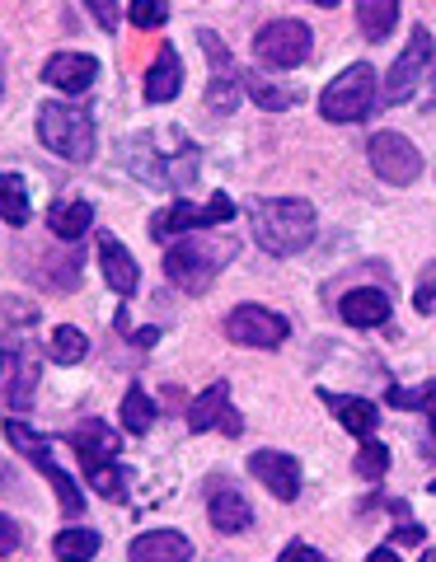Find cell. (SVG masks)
I'll use <instances>...</instances> for the list:
<instances>
[{
    "label": "cell",
    "instance_id": "cell-32",
    "mask_svg": "<svg viewBox=\"0 0 436 562\" xmlns=\"http://www.w3.org/2000/svg\"><path fill=\"white\" fill-rule=\"evenodd\" d=\"M413 310H417V314H432V310H436V258L427 262V272L417 277V291H413Z\"/></svg>",
    "mask_w": 436,
    "mask_h": 562
},
{
    "label": "cell",
    "instance_id": "cell-15",
    "mask_svg": "<svg viewBox=\"0 0 436 562\" xmlns=\"http://www.w3.org/2000/svg\"><path fill=\"white\" fill-rule=\"evenodd\" d=\"M43 80L52 85V90L62 94H85L90 85L99 80V61L90 57V52H57V57L43 61Z\"/></svg>",
    "mask_w": 436,
    "mask_h": 562
},
{
    "label": "cell",
    "instance_id": "cell-36",
    "mask_svg": "<svg viewBox=\"0 0 436 562\" xmlns=\"http://www.w3.org/2000/svg\"><path fill=\"white\" fill-rule=\"evenodd\" d=\"M394 543H413V549H417V543H427V530H423L417 520H404V525L394 530Z\"/></svg>",
    "mask_w": 436,
    "mask_h": 562
},
{
    "label": "cell",
    "instance_id": "cell-34",
    "mask_svg": "<svg viewBox=\"0 0 436 562\" xmlns=\"http://www.w3.org/2000/svg\"><path fill=\"white\" fill-rule=\"evenodd\" d=\"M277 562H328L320 549H310V543H301V539H295V543H287V549H282V558H277Z\"/></svg>",
    "mask_w": 436,
    "mask_h": 562
},
{
    "label": "cell",
    "instance_id": "cell-19",
    "mask_svg": "<svg viewBox=\"0 0 436 562\" xmlns=\"http://www.w3.org/2000/svg\"><path fill=\"white\" fill-rule=\"evenodd\" d=\"M320 398L334 408V417H338V427H347L353 436H361V441H371V431H376V422H380V408L371 398H357V394H328V390H320Z\"/></svg>",
    "mask_w": 436,
    "mask_h": 562
},
{
    "label": "cell",
    "instance_id": "cell-30",
    "mask_svg": "<svg viewBox=\"0 0 436 562\" xmlns=\"http://www.w3.org/2000/svg\"><path fill=\"white\" fill-rule=\"evenodd\" d=\"M127 14H132L136 29H160L169 20V5H165V0H132Z\"/></svg>",
    "mask_w": 436,
    "mask_h": 562
},
{
    "label": "cell",
    "instance_id": "cell-12",
    "mask_svg": "<svg viewBox=\"0 0 436 562\" xmlns=\"http://www.w3.org/2000/svg\"><path fill=\"white\" fill-rule=\"evenodd\" d=\"M427 57H432V33L417 24L413 29V43L399 52V61L385 70V85H380V99L385 103H404V99H413V90H417V80H423V66H427Z\"/></svg>",
    "mask_w": 436,
    "mask_h": 562
},
{
    "label": "cell",
    "instance_id": "cell-26",
    "mask_svg": "<svg viewBox=\"0 0 436 562\" xmlns=\"http://www.w3.org/2000/svg\"><path fill=\"white\" fill-rule=\"evenodd\" d=\"M99 535L85 530V525H71V530H62L57 539H52V553H57V562H94L99 553Z\"/></svg>",
    "mask_w": 436,
    "mask_h": 562
},
{
    "label": "cell",
    "instance_id": "cell-16",
    "mask_svg": "<svg viewBox=\"0 0 436 562\" xmlns=\"http://www.w3.org/2000/svg\"><path fill=\"white\" fill-rule=\"evenodd\" d=\"M127 562H193V543L179 530H150L132 539Z\"/></svg>",
    "mask_w": 436,
    "mask_h": 562
},
{
    "label": "cell",
    "instance_id": "cell-3",
    "mask_svg": "<svg viewBox=\"0 0 436 562\" xmlns=\"http://www.w3.org/2000/svg\"><path fill=\"white\" fill-rule=\"evenodd\" d=\"M38 140L71 165L94 160V117L76 103H38Z\"/></svg>",
    "mask_w": 436,
    "mask_h": 562
},
{
    "label": "cell",
    "instance_id": "cell-24",
    "mask_svg": "<svg viewBox=\"0 0 436 562\" xmlns=\"http://www.w3.org/2000/svg\"><path fill=\"white\" fill-rule=\"evenodd\" d=\"M0 221L5 225H29L33 221L29 183L20 179V173H0Z\"/></svg>",
    "mask_w": 436,
    "mask_h": 562
},
{
    "label": "cell",
    "instance_id": "cell-1",
    "mask_svg": "<svg viewBox=\"0 0 436 562\" xmlns=\"http://www.w3.org/2000/svg\"><path fill=\"white\" fill-rule=\"evenodd\" d=\"M254 216V239L258 249L272 254V258H295L301 249L315 244V206L305 198H268V202H254L249 206Z\"/></svg>",
    "mask_w": 436,
    "mask_h": 562
},
{
    "label": "cell",
    "instance_id": "cell-9",
    "mask_svg": "<svg viewBox=\"0 0 436 562\" xmlns=\"http://www.w3.org/2000/svg\"><path fill=\"white\" fill-rule=\"evenodd\" d=\"M225 338L235 347H282L291 338V324L282 319L277 310H264V305H235L225 314Z\"/></svg>",
    "mask_w": 436,
    "mask_h": 562
},
{
    "label": "cell",
    "instance_id": "cell-14",
    "mask_svg": "<svg viewBox=\"0 0 436 562\" xmlns=\"http://www.w3.org/2000/svg\"><path fill=\"white\" fill-rule=\"evenodd\" d=\"M212 427L231 431V436L244 431V422L231 408V384H225V380H216L212 390H202L193 403H188V431H212Z\"/></svg>",
    "mask_w": 436,
    "mask_h": 562
},
{
    "label": "cell",
    "instance_id": "cell-21",
    "mask_svg": "<svg viewBox=\"0 0 436 562\" xmlns=\"http://www.w3.org/2000/svg\"><path fill=\"white\" fill-rule=\"evenodd\" d=\"M179 90H183V66H179V52L165 43L160 57L150 66V76H146V103H174Z\"/></svg>",
    "mask_w": 436,
    "mask_h": 562
},
{
    "label": "cell",
    "instance_id": "cell-18",
    "mask_svg": "<svg viewBox=\"0 0 436 562\" xmlns=\"http://www.w3.org/2000/svg\"><path fill=\"white\" fill-rule=\"evenodd\" d=\"M338 314H343V324H353V328H380L390 319V295L376 286H357L338 301Z\"/></svg>",
    "mask_w": 436,
    "mask_h": 562
},
{
    "label": "cell",
    "instance_id": "cell-20",
    "mask_svg": "<svg viewBox=\"0 0 436 562\" xmlns=\"http://www.w3.org/2000/svg\"><path fill=\"white\" fill-rule=\"evenodd\" d=\"M206 512H212V525H216L221 535H244V530L254 525V506L244 502V492H239V487H231V483L212 492Z\"/></svg>",
    "mask_w": 436,
    "mask_h": 562
},
{
    "label": "cell",
    "instance_id": "cell-27",
    "mask_svg": "<svg viewBox=\"0 0 436 562\" xmlns=\"http://www.w3.org/2000/svg\"><path fill=\"white\" fill-rule=\"evenodd\" d=\"M122 427H127L132 436H146L155 427V403H150V394L142 390V384H132V390L122 394Z\"/></svg>",
    "mask_w": 436,
    "mask_h": 562
},
{
    "label": "cell",
    "instance_id": "cell-7",
    "mask_svg": "<svg viewBox=\"0 0 436 562\" xmlns=\"http://www.w3.org/2000/svg\"><path fill=\"white\" fill-rule=\"evenodd\" d=\"M221 258H225V254H221V249H212V244H202V239L169 244V254H165V277H169L179 291L202 295V291L216 281Z\"/></svg>",
    "mask_w": 436,
    "mask_h": 562
},
{
    "label": "cell",
    "instance_id": "cell-6",
    "mask_svg": "<svg viewBox=\"0 0 436 562\" xmlns=\"http://www.w3.org/2000/svg\"><path fill=\"white\" fill-rule=\"evenodd\" d=\"M310 47H315V33H310V24H301V20H272V24L258 29L254 57H258V66H268V70H291V66H301L310 57Z\"/></svg>",
    "mask_w": 436,
    "mask_h": 562
},
{
    "label": "cell",
    "instance_id": "cell-4",
    "mask_svg": "<svg viewBox=\"0 0 436 562\" xmlns=\"http://www.w3.org/2000/svg\"><path fill=\"white\" fill-rule=\"evenodd\" d=\"M5 436H10V446H14V450H24V460H29V464H38L43 479L57 487L62 516H66V520H80V516H85V492H80V483H76V473H66V469L57 464V454H52V441H47V436L29 431L24 422H5Z\"/></svg>",
    "mask_w": 436,
    "mask_h": 562
},
{
    "label": "cell",
    "instance_id": "cell-39",
    "mask_svg": "<svg viewBox=\"0 0 436 562\" xmlns=\"http://www.w3.org/2000/svg\"><path fill=\"white\" fill-rule=\"evenodd\" d=\"M10 371V357H5V351H0V375H5Z\"/></svg>",
    "mask_w": 436,
    "mask_h": 562
},
{
    "label": "cell",
    "instance_id": "cell-2",
    "mask_svg": "<svg viewBox=\"0 0 436 562\" xmlns=\"http://www.w3.org/2000/svg\"><path fill=\"white\" fill-rule=\"evenodd\" d=\"M71 441V450H76V460L85 464V479H90V487H99L109 502H122L127 497V473L118 469V436H113V427L109 422H99V417H90V422H80V427L66 436Z\"/></svg>",
    "mask_w": 436,
    "mask_h": 562
},
{
    "label": "cell",
    "instance_id": "cell-35",
    "mask_svg": "<svg viewBox=\"0 0 436 562\" xmlns=\"http://www.w3.org/2000/svg\"><path fill=\"white\" fill-rule=\"evenodd\" d=\"M20 549V525H14L10 516H0V558Z\"/></svg>",
    "mask_w": 436,
    "mask_h": 562
},
{
    "label": "cell",
    "instance_id": "cell-13",
    "mask_svg": "<svg viewBox=\"0 0 436 562\" xmlns=\"http://www.w3.org/2000/svg\"><path fill=\"white\" fill-rule=\"evenodd\" d=\"M249 473L264 483L277 502H295L301 497V460L287 450H254L249 454Z\"/></svg>",
    "mask_w": 436,
    "mask_h": 562
},
{
    "label": "cell",
    "instance_id": "cell-28",
    "mask_svg": "<svg viewBox=\"0 0 436 562\" xmlns=\"http://www.w3.org/2000/svg\"><path fill=\"white\" fill-rule=\"evenodd\" d=\"M85 351H90V338H85L76 324H62L57 333H52V342H47V357L57 361V366H76V361H85Z\"/></svg>",
    "mask_w": 436,
    "mask_h": 562
},
{
    "label": "cell",
    "instance_id": "cell-5",
    "mask_svg": "<svg viewBox=\"0 0 436 562\" xmlns=\"http://www.w3.org/2000/svg\"><path fill=\"white\" fill-rule=\"evenodd\" d=\"M371 109H376V66L371 61H353L320 94V113L328 122H361Z\"/></svg>",
    "mask_w": 436,
    "mask_h": 562
},
{
    "label": "cell",
    "instance_id": "cell-10",
    "mask_svg": "<svg viewBox=\"0 0 436 562\" xmlns=\"http://www.w3.org/2000/svg\"><path fill=\"white\" fill-rule=\"evenodd\" d=\"M366 155H371V169L394 188H404V183H413L417 173H423V155H417L413 140L399 136V132H376L371 146H366Z\"/></svg>",
    "mask_w": 436,
    "mask_h": 562
},
{
    "label": "cell",
    "instance_id": "cell-41",
    "mask_svg": "<svg viewBox=\"0 0 436 562\" xmlns=\"http://www.w3.org/2000/svg\"><path fill=\"white\" fill-rule=\"evenodd\" d=\"M423 562H436V549H427V553H423Z\"/></svg>",
    "mask_w": 436,
    "mask_h": 562
},
{
    "label": "cell",
    "instance_id": "cell-8",
    "mask_svg": "<svg viewBox=\"0 0 436 562\" xmlns=\"http://www.w3.org/2000/svg\"><path fill=\"white\" fill-rule=\"evenodd\" d=\"M235 216V202L216 192L206 206H193V202H174L165 211L150 216V239H174V235H193V231H212V225H231Z\"/></svg>",
    "mask_w": 436,
    "mask_h": 562
},
{
    "label": "cell",
    "instance_id": "cell-40",
    "mask_svg": "<svg viewBox=\"0 0 436 562\" xmlns=\"http://www.w3.org/2000/svg\"><path fill=\"white\" fill-rule=\"evenodd\" d=\"M0 483H10V469L5 464H0Z\"/></svg>",
    "mask_w": 436,
    "mask_h": 562
},
{
    "label": "cell",
    "instance_id": "cell-25",
    "mask_svg": "<svg viewBox=\"0 0 436 562\" xmlns=\"http://www.w3.org/2000/svg\"><path fill=\"white\" fill-rule=\"evenodd\" d=\"M249 99L264 113H287V109H295V103L305 99V90H301V85H287V90H282V85H272L268 76H249Z\"/></svg>",
    "mask_w": 436,
    "mask_h": 562
},
{
    "label": "cell",
    "instance_id": "cell-31",
    "mask_svg": "<svg viewBox=\"0 0 436 562\" xmlns=\"http://www.w3.org/2000/svg\"><path fill=\"white\" fill-rule=\"evenodd\" d=\"M390 403L394 408H436V380L432 384H423V390H390Z\"/></svg>",
    "mask_w": 436,
    "mask_h": 562
},
{
    "label": "cell",
    "instance_id": "cell-29",
    "mask_svg": "<svg viewBox=\"0 0 436 562\" xmlns=\"http://www.w3.org/2000/svg\"><path fill=\"white\" fill-rule=\"evenodd\" d=\"M357 473H361L366 483L385 479V473H390V450L380 446V441H361V450H357Z\"/></svg>",
    "mask_w": 436,
    "mask_h": 562
},
{
    "label": "cell",
    "instance_id": "cell-22",
    "mask_svg": "<svg viewBox=\"0 0 436 562\" xmlns=\"http://www.w3.org/2000/svg\"><path fill=\"white\" fill-rule=\"evenodd\" d=\"M94 225V206L90 202H52V211H47V231L57 235V239H66V244H76L85 231Z\"/></svg>",
    "mask_w": 436,
    "mask_h": 562
},
{
    "label": "cell",
    "instance_id": "cell-33",
    "mask_svg": "<svg viewBox=\"0 0 436 562\" xmlns=\"http://www.w3.org/2000/svg\"><path fill=\"white\" fill-rule=\"evenodd\" d=\"M85 5H90V14L99 20L103 33H113V29H118V5H113V0H85Z\"/></svg>",
    "mask_w": 436,
    "mask_h": 562
},
{
    "label": "cell",
    "instance_id": "cell-11",
    "mask_svg": "<svg viewBox=\"0 0 436 562\" xmlns=\"http://www.w3.org/2000/svg\"><path fill=\"white\" fill-rule=\"evenodd\" d=\"M198 43L206 52V61H212V85H206V109L212 113H231L239 103V66L231 57V47H221V38L212 29L198 33Z\"/></svg>",
    "mask_w": 436,
    "mask_h": 562
},
{
    "label": "cell",
    "instance_id": "cell-37",
    "mask_svg": "<svg viewBox=\"0 0 436 562\" xmlns=\"http://www.w3.org/2000/svg\"><path fill=\"white\" fill-rule=\"evenodd\" d=\"M366 562H399V553L385 543V549H371V553H366Z\"/></svg>",
    "mask_w": 436,
    "mask_h": 562
},
{
    "label": "cell",
    "instance_id": "cell-38",
    "mask_svg": "<svg viewBox=\"0 0 436 562\" xmlns=\"http://www.w3.org/2000/svg\"><path fill=\"white\" fill-rule=\"evenodd\" d=\"M310 5H320V10H334V5H338V0H310Z\"/></svg>",
    "mask_w": 436,
    "mask_h": 562
},
{
    "label": "cell",
    "instance_id": "cell-17",
    "mask_svg": "<svg viewBox=\"0 0 436 562\" xmlns=\"http://www.w3.org/2000/svg\"><path fill=\"white\" fill-rule=\"evenodd\" d=\"M99 262H103V277H109V286L118 295H136V286H142V268L132 262L127 244L113 239V235H99Z\"/></svg>",
    "mask_w": 436,
    "mask_h": 562
},
{
    "label": "cell",
    "instance_id": "cell-43",
    "mask_svg": "<svg viewBox=\"0 0 436 562\" xmlns=\"http://www.w3.org/2000/svg\"><path fill=\"white\" fill-rule=\"evenodd\" d=\"M432 492H436V483H432Z\"/></svg>",
    "mask_w": 436,
    "mask_h": 562
},
{
    "label": "cell",
    "instance_id": "cell-42",
    "mask_svg": "<svg viewBox=\"0 0 436 562\" xmlns=\"http://www.w3.org/2000/svg\"><path fill=\"white\" fill-rule=\"evenodd\" d=\"M432 427H436V408H432Z\"/></svg>",
    "mask_w": 436,
    "mask_h": 562
},
{
    "label": "cell",
    "instance_id": "cell-23",
    "mask_svg": "<svg viewBox=\"0 0 436 562\" xmlns=\"http://www.w3.org/2000/svg\"><path fill=\"white\" fill-rule=\"evenodd\" d=\"M357 24L371 43L390 38L394 24H399V0H357Z\"/></svg>",
    "mask_w": 436,
    "mask_h": 562
}]
</instances>
